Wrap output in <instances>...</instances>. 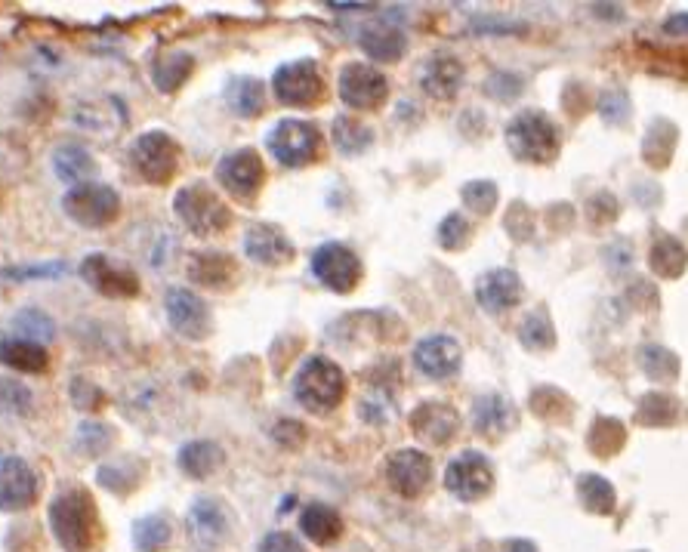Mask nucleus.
Instances as JSON below:
<instances>
[{"label": "nucleus", "instance_id": "obj_41", "mask_svg": "<svg viewBox=\"0 0 688 552\" xmlns=\"http://www.w3.org/2000/svg\"><path fill=\"white\" fill-rule=\"evenodd\" d=\"M108 445H112V429H108L105 423H96V420H87L78 426V438H75V448L87 457H99L102 451H108Z\"/></svg>", "mask_w": 688, "mask_h": 552}, {"label": "nucleus", "instance_id": "obj_24", "mask_svg": "<svg viewBox=\"0 0 688 552\" xmlns=\"http://www.w3.org/2000/svg\"><path fill=\"white\" fill-rule=\"evenodd\" d=\"M473 426L476 432L488 435V438H500L516 426V408L510 398H503L497 392L482 395L473 404Z\"/></svg>", "mask_w": 688, "mask_h": 552}, {"label": "nucleus", "instance_id": "obj_26", "mask_svg": "<svg viewBox=\"0 0 688 552\" xmlns=\"http://www.w3.org/2000/svg\"><path fill=\"white\" fill-rule=\"evenodd\" d=\"M189 278L201 287H229L235 278V260L220 250H201L189 256Z\"/></svg>", "mask_w": 688, "mask_h": 552}, {"label": "nucleus", "instance_id": "obj_18", "mask_svg": "<svg viewBox=\"0 0 688 552\" xmlns=\"http://www.w3.org/2000/svg\"><path fill=\"white\" fill-rule=\"evenodd\" d=\"M460 361L463 352L457 346L454 337L436 334V337H426L414 346V364L417 371L426 374L429 380H448L460 371Z\"/></svg>", "mask_w": 688, "mask_h": 552}, {"label": "nucleus", "instance_id": "obj_35", "mask_svg": "<svg viewBox=\"0 0 688 552\" xmlns=\"http://www.w3.org/2000/svg\"><path fill=\"white\" fill-rule=\"evenodd\" d=\"M685 266H688V250L676 238H661L655 250H651V269L664 278H679Z\"/></svg>", "mask_w": 688, "mask_h": 552}, {"label": "nucleus", "instance_id": "obj_19", "mask_svg": "<svg viewBox=\"0 0 688 552\" xmlns=\"http://www.w3.org/2000/svg\"><path fill=\"white\" fill-rule=\"evenodd\" d=\"M476 300L485 312L500 315L506 309H516L522 300V278L513 269H494L485 272L476 284Z\"/></svg>", "mask_w": 688, "mask_h": 552}, {"label": "nucleus", "instance_id": "obj_52", "mask_svg": "<svg viewBox=\"0 0 688 552\" xmlns=\"http://www.w3.org/2000/svg\"><path fill=\"white\" fill-rule=\"evenodd\" d=\"M506 552H537V546L528 540H510L506 543Z\"/></svg>", "mask_w": 688, "mask_h": 552}, {"label": "nucleus", "instance_id": "obj_15", "mask_svg": "<svg viewBox=\"0 0 688 552\" xmlns=\"http://www.w3.org/2000/svg\"><path fill=\"white\" fill-rule=\"evenodd\" d=\"M38 500V475L22 457H0V512H22Z\"/></svg>", "mask_w": 688, "mask_h": 552}, {"label": "nucleus", "instance_id": "obj_33", "mask_svg": "<svg viewBox=\"0 0 688 552\" xmlns=\"http://www.w3.org/2000/svg\"><path fill=\"white\" fill-rule=\"evenodd\" d=\"M192 65L195 59L189 53H170L155 65V87L161 93H176L183 87V81L192 75Z\"/></svg>", "mask_w": 688, "mask_h": 552}, {"label": "nucleus", "instance_id": "obj_4", "mask_svg": "<svg viewBox=\"0 0 688 552\" xmlns=\"http://www.w3.org/2000/svg\"><path fill=\"white\" fill-rule=\"evenodd\" d=\"M173 210L183 223L201 235V238H213L229 229L232 223V210L223 204V198L210 192L204 182H195V186H186L183 192H176L173 198Z\"/></svg>", "mask_w": 688, "mask_h": 552}, {"label": "nucleus", "instance_id": "obj_31", "mask_svg": "<svg viewBox=\"0 0 688 552\" xmlns=\"http://www.w3.org/2000/svg\"><path fill=\"white\" fill-rule=\"evenodd\" d=\"M519 340L525 349L531 352H543V349H553L556 343V330L553 321L543 309H534L531 315H525V321L519 324Z\"/></svg>", "mask_w": 688, "mask_h": 552}, {"label": "nucleus", "instance_id": "obj_42", "mask_svg": "<svg viewBox=\"0 0 688 552\" xmlns=\"http://www.w3.org/2000/svg\"><path fill=\"white\" fill-rule=\"evenodd\" d=\"M463 204L473 210L476 216H488L497 204V186L488 179H476V182H466L463 192H460Z\"/></svg>", "mask_w": 688, "mask_h": 552}, {"label": "nucleus", "instance_id": "obj_49", "mask_svg": "<svg viewBox=\"0 0 688 552\" xmlns=\"http://www.w3.org/2000/svg\"><path fill=\"white\" fill-rule=\"evenodd\" d=\"M71 398H75V404L81 411H96L99 404H102V392L96 389V386H90V383H84V380H71Z\"/></svg>", "mask_w": 688, "mask_h": 552}, {"label": "nucleus", "instance_id": "obj_10", "mask_svg": "<svg viewBox=\"0 0 688 552\" xmlns=\"http://www.w3.org/2000/svg\"><path fill=\"white\" fill-rule=\"evenodd\" d=\"M312 275L334 293H349L361 281V263L346 244H321L312 253Z\"/></svg>", "mask_w": 688, "mask_h": 552}, {"label": "nucleus", "instance_id": "obj_5", "mask_svg": "<svg viewBox=\"0 0 688 552\" xmlns=\"http://www.w3.org/2000/svg\"><path fill=\"white\" fill-rule=\"evenodd\" d=\"M179 161H183V149L164 130H149L133 142V167L152 186H167L179 170Z\"/></svg>", "mask_w": 688, "mask_h": 552}, {"label": "nucleus", "instance_id": "obj_38", "mask_svg": "<svg viewBox=\"0 0 688 552\" xmlns=\"http://www.w3.org/2000/svg\"><path fill=\"white\" fill-rule=\"evenodd\" d=\"M639 361H642L645 377L658 380V383L676 380V374H679V361H676V355L667 352L664 346H645L642 355H639Z\"/></svg>", "mask_w": 688, "mask_h": 552}, {"label": "nucleus", "instance_id": "obj_3", "mask_svg": "<svg viewBox=\"0 0 688 552\" xmlns=\"http://www.w3.org/2000/svg\"><path fill=\"white\" fill-rule=\"evenodd\" d=\"M506 145L525 164H550L559 155V130L543 112H522L506 124Z\"/></svg>", "mask_w": 688, "mask_h": 552}, {"label": "nucleus", "instance_id": "obj_32", "mask_svg": "<svg viewBox=\"0 0 688 552\" xmlns=\"http://www.w3.org/2000/svg\"><path fill=\"white\" fill-rule=\"evenodd\" d=\"M173 537V528L164 515H146L133 525V546L139 552H161Z\"/></svg>", "mask_w": 688, "mask_h": 552}, {"label": "nucleus", "instance_id": "obj_30", "mask_svg": "<svg viewBox=\"0 0 688 552\" xmlns=\"http://www.w3.org/2000/svg\"><path fill=\"white\" fill-rule=\"evenodd\" d=\"M226 102H229V108L238 118H257L263 112V105H266L263 84L257 78L238 75V78H232L226 84Z\"/></svg>", "mask_w": 688, "mask_h": 552}, {"label": "nucleus", "instance_id": "obj_13", "mask_svg": "<svg viewBox=\"0 0 688 552\" xmlns=\"http://www.w3.org/2000/svg\"><path fill=\"white\" fill-rule=\"evenodd\" d=\"M386 93H389L386 78L371 65L349 62L340 71V99L349 108H358V112H374V108H380L386 102Z\"/></svg>", "mask_w": 688, "mask_h": 552}, {"label": "nucleus", "instance_id": "obj_34", "mask_svg": "<svg viewBox=\"0 0 688 552\" xmlns=\"http://www.w3.org/2000/svg\"><path fill=\"white\" fill-rule=\"evenodd\" d=\"M371 139H374L371 127L361 124L358 118L343 115V118L334 121V142H337V149H340L343 155H358V152H365L368 145H371Z\"/></svg>", "mask_w": 688, "mask_h": 552}, {"label": "nucleus", "instance_id": "obj_20", "mask_svg": "<svg viewBox=\"0 0 688 552\" xmlns=\"http://www.w3.org/2000/svg\"><path fill=\"white\" fill-rule=\"evenodd\" d=\"M411 429L429 445H448L460 429V417L445 401H423L411 414Z\"/></svg>", "mask_w": 688, "mask_h": 552}, {"label": "nucleus", "instance_id": "obj_6", "mask_svg": "<svg viewBox=\"0 0 688 552\" xmlns=\"http://www.w3.org/2000/svg\"><path fill=\"white\" fill-rule=\"evenodd\" d=\"M62 210L75 219L84 229H105L108 223H115L121 213V198L112 186H96V182H84L65 192Z\"/></svg>", "mask_w": 688, "mask_h": 552}, {"label": "nucleus", "instance_id": "obj_21", "mask_svg": "<svg viewBox=\"0 0 688 552\" xmlns=\"http://www.w3.org/2000/svg\"><path fill=\"white\" fill-rule=\"evenodd\" d=\"M358 44L361 50H365L374 62H398L405 56L408 50V38H405V31L398 28L395 22L389 19H374L368 22L365 28H361L358 34Z\"/></svg>", "mask_w": 688, "mask_h": 552}, {"label": "nucleus", "instance_id": "obj_16", "mask_svg": "<svg viewBox=\"0 0 688 552\" xmlns=\"http://www.w3.org/2000/svg\"><path fill=\"white\" fill-rule=\"evenodd\" d=\"M432 478V460L417 448H402L386 460V482L395 494L420 497Z\"/></svg>", "mask_w": 688, "mask_h": 552}, {"label": "nucleus", "instance_id": "obj_51", "mask_svg": "<svg viewBox=\"0 0 688 552\" xmlns=\"http://www.w3.org/2000/svg\"><path fill=\"white\" fill-rule=\"evenodd\" d=\"M664 31L673 38H688V13H676L664 22Z\"/></svg>", "mask_w": 688, "mask_h": 552}, {"label": "nucleus", "instance_id": "obj_48", "mask_svg": "<svg viewBox=\"0 0 688 552\" xmlns=\"http://www.w3.org/2000/svg\"><path fill=\"white\" fill-rule=\"evenodd\" d=\"M488 96H494V99H500V102H510V99H516V93L522 90V78H516V75H506V71H497L494 78H488Z\"/></svg>", "mask_w": 688, "mask_h": 552}, {"label": "nucleus", "instance_id": "obj_12", "mask_svg": "<svg viewBox=\"0 0 688 552\" xmlns=\"http://www.w3.org/2000/svg\"><path fill=\"white\" fill-rule=\"evenodd\" d=\"M167 318H170V327L176 330V334H183L186 340H207V334L213 330V321H210V309L207 303L198 297V293L186 290V287H170L167 290Z\"/></svg>", "mask_w": 688, "mask_h": 552}, {"label": "nucleus", "instance_id": "obj_14", "mask_svg": "<svg viewBox=\"0 0 688 552\" xmlns=\"http://www.w3.org/2000/svg\"><path fill=\"white\" fill-rule=\"evenodd\" d=\"M216 179L223 182V189H229L235 198L241 201H253V195L260 192L263 179H266V167L260 152L253 149H238L232 155H226L216 167Z\"/></svg>", "mask_w": 688, "mask_h": 552}, {"label": "nucleus", "instance_id": "obj_37", "mask_svg": "<svg viewBox=\"0 0 688 552\" xmlns=\"http://www.w3.org/2000/svg\"><path fill=\"white\" fill-rule=\"evenodd\" d=\"M577 491H581V503L599 515H608L614 509V488L608 478L602 475H581V482H577Z\"/></svg>", "mask_w": 688, "mask_h": 552}, {"label": "nucleus", "instance_id": "obj_27", "mask_svg": "<svg viewBox=\"0 0 688 552\" xmlns=\"http://www.w3.org/2000/svg\"><path fill=\"white\" fill-rule=\"evenodd\" d=\"M300 528L303 534L318 543V546H331L340 540L343 534V519H340V512L331 509V506H324V503H309L300 515Z\"/></svg>", "mask_w": 688, "mask_h": 552}, {"label": "nucleus", "instance_id": "obj_45", "mask_svg": "<svg viewBox=\"0 0 688 552\" xmlns=\"http://www.w3.org/2000/svg\"><path fill=\"white\" fill-rule=\"evenodd\" d=\"M667 411H676L673 401H670L667 395L655 392V395H648V398L639 404V423H645V426H664V423L673 420Z\"/></svg>", "mask_w": 688, "mask_h": 552}, {"label": "nucleus", "instance_id": "obj_11", "mask_svg": "<svg viewBox=\"0 0 688 552\" xmlns=\"http://www.w3.org/2000/svg\"><path fill=\"white\" fill-rule=\"evenodd\" d=\"M81 278L96 290L102 297H112V300H130L139 293V278L130 266L118 263V260H108L102 253H93L81 263Z\"/></svg>", "mask_w": 688, "mask_h": 552}, {"label": "nucleus", "instance_id": "obj_23", "mask_svg": "<svg viewBox=\"0 0 688 552\" xmlns=\"http://www.w3.org/2000/svg\"><path fill=\"white\" fill-rule=\"evenodd\" d=\"M460 84H463V65H460V59H454L448 53H436L432 59H426V65L420 71V87L432 99H451V96H457Z\"/></svg>", "mask_w": 688, "mask_h": 552}, {"label": "nucleus", "instance_id": "obj_2", "mask_svg": "<svg viewBox=\"0 0 688 552\" xmlns=\"http://www.w3.org/2000/svg\"><path fill=\"white\" fill-rule=\"evenodd\" d=\"M294 395L306 411L328 414L346 395V374L331 358L312 355L303 361V367L294 377Z\"/></svg>", "mask_w": 688, "mask_h": 552}, {"label": "nucleus", "instance_id": "obj_40", "mask_svg": "<svg viewBox=\"0 0 688 552\" xmlns=\"http://www.w3.org/2000/svg\"><path fill=\"white\" fill-rule=\"evenodd\" d=\"M136 463L139 460H121V463H108L99 469V482L108 488V491H115V494H130L136 488Z\"/></svg>", "mask_w": 688, "mask_h": 552}, {"label": "nucleus", "instance_id": "obj_47", "mask_svg": "<svg viewBox=\"0 0 688 552\" xmlns=\"http://www.w3.org/2000/svg\"><path fill=\"white\" fill-rule=\"evenodd\" d=\"M65 263H41V266H13V269H4L0 272V278L4 281H25V278H59L65 275Z\"/></svg>", "mask_w": 688, "mask_h": 552}, {"label": "nucleus", "instance_id": "obj_9", "mask_svg": "<svg viewBox=\"0 0 688 552\" xmlns=\"http://www.w3.org/2000/svg\"><path fill=\"white\" fill-rule=\"evenodd\" d=\"M445 488L466 503H476V500L488 497L494 488V469H491L488 457L479 451L457 454L445 469Z\"/></svg>", "mask_w": 688, "mask_h": 552}, {"label": "nucleus", "instance_id": "obj_44", "mask_svg": "<svg viewBox=\"0 0 688 552\" xmlns=\"http://www.w3.org/2000/svg\"><path fill=\"white\" fill-rule=\"evenodd\" d=\"M469 235H473V226H469V219L460 216V213H448L442 219V226H439V244L445 250H457L469 241Z\"/></svg>", "mask_w": 688, "mask_h": 552}, {"label": "nucleus", "instance_id": "obj_25", "mask_svg": "<svg viewBox=\"0 0 688 552\" xmlns=\"http://www.w3.org/2000/svg\"><path fill=\"white\" fill-rule=\"evenodd\" d=\"M0 364H7L22 374H44L50 367V355L41 343H31L22 337H0Z\"/></svg>", "mask_w": 688, "mask_h": 552}, {"label": "nucleus", "instance_id": "obj_1", "mask_svg": "<svg viewBox=\"0 0 688 552\" xmlns=\"http://www.w3.org/2000/svg\"><path fill=\"white\" fill-rule=\"evenodd\" d=\"M50 528L65 552H90L99 543V512L93 497L71 485L50 506Z\"/></svg>", "mask_w": 688, "mask_h": 552}, {"label": "nucleus", "instance_id": "obj_28", "mask_svg": "<svg viewBox=\"0 0 688 552\" xmlns=\"http://www.w3.org/2000/svg\"><path fill=\"white\" fill-rule=\"evenodd\" d=\"M53 167H56V176L71 182V186H84V179H90L96 173L93 155L78 142L59 145V149L53 152Z\"/></svg>", "mask_w": 688, "mask_h": 552}, {"label": "nucleus", "instance_id": "obj_17", "mask_svg": "<svg viewBox=\"0 0 688 552\" xmlns=\"http://www.w3.org/2000/svg\"><path fill=\"white\" fill-rule=\"evenodd\" d=\"M244 250L253 263L260 266H269V269H278V266H287L297 256L291 238L284 235V229L272 226V223H257L250 226L247 235H244Z\"/></svg>", "mask_w": 688, "mask_h": 552}, {"label": "nucleus", "instance_id": "obj_43", "mask_svg": "<svg viewBox=\"0 0 688 552\" xmlns=\"http://www.w3.org/2000/svg\"><path fill=\"white\" fill-rule=\"evenodd\" d=\"M31 411V392L16 380H0V417H25Z\"/></svg>", "mask_w": 688, "mask_h": 552}, {"label": "nucleus", "instance_id": "obj_36", "mask_svg": "<svg viewBox=\"0 0 688 552\" xmlns=\"http://www.w3.org/2000/svg\"><path fill=\"white\" fill-rule=\"evenodd\" d=\"M13 330L22 337V340H31V343H50L56 337V324L50 315H44L41 309H22L16 318H13Z\"/></svg>", "mask_w": 688, "mask_h": 552}, {"label": "nucleus", "instance_id": "obj_8", "mask_svg": "<svg viewBox=\"0 0 688 552\" xmlns=\"http://www.w3.org/2000/svg\"><path fill=\"white\" fill-rule=\"evenodd\" d=\"M266 145H269V152L275 155L278 164H284V167H306L321 152V136L306 121H281V124H275L269 130Z\"/></svg>", "mask_w": 688, "mask_h": 552}, {"label": "nucleus", "instance_id": "obj_29", "mask_svg": "<svg viewBox=\"0 0 688 552\" xmlns=\"http://www.w3.org/2000/svg\"><path fill=\"white\" fill-rule=\"evenodd\" d=\"M223 463H226V454L216 441H189V445L179 451V469L192 478H207Z\"/></svg>", "mask_w": 688, "mask_h": 552}, {"label": "nucleus", "instance_id": "obj_39", "mask_svg": "<svg viewBox=\"0 0 688 552\" xmlns=\"http://www.w3.org/2000/svg\"><path fill=\"white\" fill-rule=\"evenodd\" d=\"M624 445V426L618 420H611V417H599L590 429V448L602 457L614 454Z\"/></svg>", "mask_w": 688, "mask_h": 552}, {"label": "nucleus", "instance_id": "obj_7", "mask_svg": "<svg viewBox=\"0 0 688 552\" xmlns=\"http://www.w3.org/2000/svg\"><path fill=\"white\" fill-rule=\"evenodd\" d=\"M272 90L281 105H294V108H309L324 99V78L315 59H297L287 62L275 71Z\"/></svg>", "mask_w": 688, "mask_h": 552}, {"label": "nucleus", "instance_id": "obj_22", "mask_svg": "<svg viewBox=\"0 0 688 552\" xmlns=\"http://www.w3.org/2000/svg\"><path fill=\"white\" fill-rule=\"evenodd\" d=\"M189 528L201 546H220L229 537V512L216 497H201L189 509Z\"/></svg>", "mask_w": 688, "mask_h": 552}, {"label": "nucleus", "instance_id": "obj_46", "mask_svg": "<svg viewBox=\"0 0 688 552\" xmlns=\"http://www.w3.org/2000/svg\"><path fill=\"white\" fill-rule=\"evenodd\" d=\"M599 115H602L608 124H627V118H630V99H627V93H621V90H608V93H602V99H599Z\"/></svg>", "mask_w": 688, "mask_h": 552}, {"label": "nucleus", "instance_id": "obj_50", "mask_svg": "<svg viewBox=\"0 0 688 552\" xmlns=\"http://www.w3.org/2000/svg\"><path fill=\"white\" fill-rule=\"evenodd\" d=\"M257 552H306V549H303V543H300L297 537L275 531V534H269V537L260 543Z\"/></svg>", "mask_w": 688, "mask_h": 552}]
</instances>
